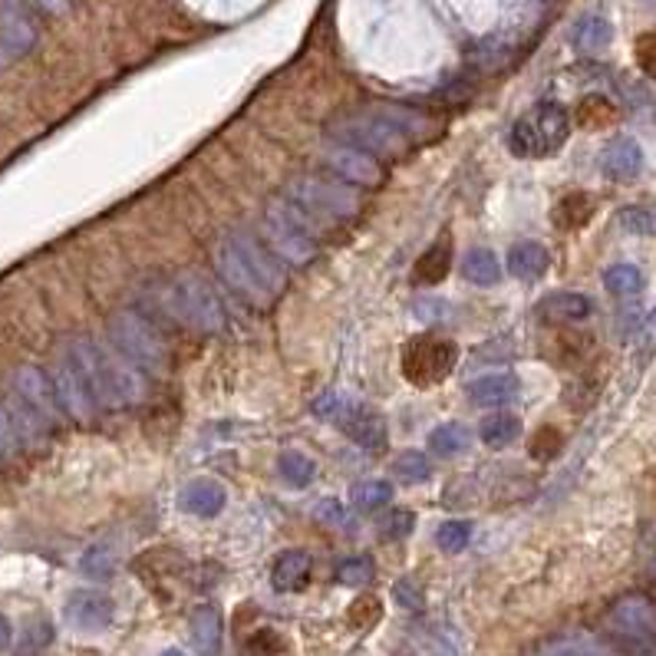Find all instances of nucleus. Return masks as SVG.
I'll list each match as a JSON object with an SVG mask.
<instances>
[{
	"label": "nucleus",
	"mask_w": 656,
	"mask_h": 656,
	"mask_svg": "<svg viewBox=\"0 0 656 656\" xmlns=\"http://www.w3.org/2000/svg\"><path fill=\"white\" fill-rule=\"evenodd\" d=\"M330 139L340 145H353L373 158H406L419 142L413 135H406L380 106H367V109H353V112H340L330 125H327Z\"/></svg>",
	"instance_id": "nucleus-1"
},
{
	"label": "nucleus",
	"mask_w": 656,
	"mask_h": 656,
	"mask_svg": "<svg viewBox=\"0 0 656 656\" xmlns=\"http://www.w3.org/2000/svg\"><path fill=\"white\" fill-rule=\"evenodd\" d=\"M264 228H267V248L294 267H307L320 254V228L317 221L294 205L287 195H274L264 208Z\"/></svg>",
	"instance_id": "nucleus-2"
},
{
	"label": "nucleus",
	"mask_w": 656,
	"mask_h": 656,
	"mask_svg": "<svg viewBox=\"0 0 656 656\" xmlns=\"http://www.w3.org/2000/svg\"><path fill=\"white\" fill-rule=\"evenodd\" d=\"M571 135V116L561 102H538L509 129V152L518 158L555 155Z\"/></svg>",
	"instance_id": "nucleus-3"
},
{
	"label": "nucleus",
	"mask_w": 656,
	"mask_h": 656,
	"mask_svg": "<svg viewBox=\"0 0 656 656\" xmlns=\"http://www.w3.org/2000/svg\"><path fill=\"white\" fill-rule=\"evenodd\" d=\"M294 205H300L317 225L320 218L334 221V218H357L367 201L360 195V188L347 185L343 178H327V175H294L287 182L284 192Z\"/></svg>",
	"instance_id": "nucleus-4"
},
{
	"label": "nucleus",
	"mask_w": 656,
	"mask_h": 656,
	"mask_svg": "<svg viewBox=\"0 0 656 656\" xmlns=\"http://www.w3.org/2000/svg\"><path fill=\"white\" fill-rule=\"evenodd\" d=\"M604 634L624 656H656V604L647 594H624L604 614Z\"/></svg>",
	"instance_id": "nucleus-5"
},
{
	"label": "nucleus",
	"mask_w": 656,
	"mask_h": 656,
	"mask_svg": "<svg viewBox=\"0 0 656 656\" xmlns=\"http://www.w3.org/2000/svg\"><path fill=\"white\" fill-rule=\"evenodd\" d=\"M109 347L119 350L129 363H135L142 373H165L168 367V347L158 337V330L135 310H116L109 317Z\"/></svg>",
	"instance_id": "nucleus-6"
},
{
	"label": "nucleus",
	"mask_w": 656,
	"mask_h": 656,
	"mask_svg": "<svg viewBox=\"0 0 656 656\" xmlns=\"http://www.w3.org/2000/svg\"><path fill=\"white\" fill-rule=\"evenodd\" d=\"M314 413L324 416V419H334L360 449H367L373 456L383 452L386 442H390L386 419L376 409H370V406H363V403H357V400H350L343 393H334V390L320 393L314 400Z\"/></svg>",
	"instance_id": "nucleus-7"
},
{
	"label": "nucleus",
	"mask_w": 656,
	"mask_h": 656,
	"mask_svg": "<svg viewBox=\"0 0 656 656\" xmlns=\"http://www.w3.org/2000/svg\"><path fill=\"white\" fill-rule=\"evenodd\" d=\"M175 291H178V304H182V324L195 327L201 334H221L228 327V314L221 297L211 291V284L195 274V271H182L172 277Z\"/></svg>",
	"instance_id": "nucleus-8"
},
{
	"label": "nucleus",
	"mask_w": 656,
	"mask_h": 656,
	"mask_svg": "<svg viewBox=\"0 0 656 656\" xmlns=\"http://www.w3.org/2000/svg\"><path fill=\"white\" fill-rule=\"evenodd\" d=\"M456 360H459V350H456L452 340L423 334V337H416V340L406 343V350H403V373L416 386H436V383H442L452 373Z\"/></svg>",
	"instance_id": "nucleus-9"
},
{
	"label": "nucleus",
	"mask_w": 656,
	"mask_h": 656,
	"mask_svg": "<svg viewBox=\"0 0 656 656\" xmlns=\"http://www.w3.org/2000/svg\"><path fill=\"white\" fill-rule=\"evenodd\" d=\"M99 373H102V390H106V406H122V403H142L145 396V376L135 363H129L119 350L99 347Z\"/></svg>",
	"instance_id": "nucleus-10"
},
{
	"label": "nucleus",
	"mask_w": 656,
	"mask_h": 656,
	"mask_svg": "<svg viewBox=\"0 0 656 656\" xmlns=\"http://www.w3.org/2000/svg\"><path fill=\"white\" fill-rule=\"evenodd\" d=\"M324 165L337 178H343L347 185H353V188H380V185H386V165L380 158L353 149V145H340V142L327 145Z\"/></svg>",
	"instance_id": "nucleus-11"
},
{
	"label": "nucleus",
	"mask_w": 656,
	"mask_h": 656,
	"mask_svg": "<svg viewBox=\"0 0 656 656\" xmlns=\"http://www.w3.org/2000/svg\"><path fill=\"white\" fill-rule=\"evenodd\" d=\"M215 271H218V277L248 304V307H254V310H267L271 307V294H267V287L251 274V267L241 261V254L234 251V244L225 238L218 248H215Z\"/></svg>",
	"instance_id": "nucleus-12"
},
{
	"label": "nucleus",
	"mask_w": 656,
	"mask_h": 656,
	"mask_svg": "<svg viewBox=\"0 0 656 656\" xmlns=\"http://www.w3.org/2000/svg\"><path fill=\"white\" fill-rule=\"evenodd\" d=\"M50 380H53V393H56V403H59V413L63 416H69L73 423H89L99 413L92 393L86 390L83 376L76 373V367H73V360L66 353L56 360Z\"/></svg>",
	"instance_id": "nucleus-13"
},
{
	"label": "nucleus",
	"mask_w": 656,
	"mask_h": 656,
	"mask_svg": "<svg viewBox=\"0 0 656 656\" xmlns=\"http://www.w3.org/2000/svg\"><path fill=\"white\" fill-rule=\"evenodd\" d=\"M228 241L234 244V251L241 254V261L251 267V274L267 287L271 297H277V294L287 291V267H284V261H281L267 244H261V241H258L254 234H248V231L228 234Z\"/></svg>",
	"instance_id": "nucleus-14"
},
{
	"label": "nucleus",
	"mask_w": 656,
	"mask_h": 656,
	"mask_svg": "<svg viewBox=\"0 0 656 656\" xmlns=\"http://www.w3.org/2000/svg\"><path fill=\"white\" fill-rule=\"evenodd\" d=\"M13 390H17V400L23 406H30L46 426H53L63 413H59V403H56V393H53V380L46 370L26 363V367H17L13 370Z\"/></svg>",
	"instance_id": "nucleus-15"
},
{
	"label": "nucleus",
	"mask_w": 656,
	"mask_h": 656,
	"mask_svg": "<svg viewBox=\"0 0 656 656\" xmlns=\"http://www.w3.org/2000/svg\"><path fill=\"white\" fill-rule=\"evenodd\" d=\"M112 614H116V604L102 591H73L66 598V608H63L66 624L76 627V631H83V634L106 631L112 624Z\"/></svg>",
	"instance_id": "nucleus-16"
},
{
	"label": "nucleus",
	"mask_w": 656,
	"mask_h": 656,
	"mask_svg": "<svg viewBox=\"0 0 656 656\" xmlns=\"http://www.w3.org/2000/svg\"><path fill=\"white\" fill-rule=\"evenodd\" d=\"M601 172L614 182H631L644 172V149L634 135H617L601 149Z\"/></svg>",
	"instance_id": "nucleus-17"
},
{
	"label": "nucleus",
	"mask_w": 656,
	"mask_h": 656,
	"mask_svg": "<svg viewBox=\"0 0 656 656\" xmlns=\"http://www.w3.org/2000/svg\"><path fill=\"white\" fill-rule=\"evenodd\" d=\"M36 23L17 10V7H0V46L13 56H26L36 46Z\"/></svg>",
	"instance_id": "nucleus-18"
},
{
	"label": "nucleus",
	"mask_w": 656,
	"mask_h": 656,
	"mask_svg": "<svg viewBox=\"0 0 656 656\" xmlns=\"http://www.w3.org/2000/svg\"><path fill=\"white\" fill-rule=\"evenodd\" d=\"M591 314H594L591 297L578 291H558L538 304V317L548 324H578V320H588Z\"/></svg>",
	"instance_id": "nucleus-19"
},
{
	"label": "nucleus",
	"mask_w": 656,
	"mask_h": 656,
	"mask_svg": "<svg viewBox=\"0 0 656 656\" xmlns=\"http://www.w3.org/2000/svg\"><path fill=\"white\" fill-rule=\"evenodd\" d=\"M310 555L300 551V548H291V551H281L274 568H271V584L277 594H297L307 581H310Z\"/></svg>",
	"instance_id": "nucleus-20"
},
{
	"label": "nucleus",
	"mask_w": 656,
	"mask_h": 656,
	"mask_svg": "<svg viewBox=\"0 0 656 656\" xmlns=\"http://www.w3.org/2000/svg\"><path fill=\"white\" fill-rule=\"evenodd\" d=\"M518 393H522V383H518V376H512V373L482 376V380L469 383V390H466V396H469L475 406H509V403L518 400Z\"/></svg>",
	"instance_id": "nucleus-21"
},
{
	"label": "nucleus",
	"mask_w": 656,
	"mask_h": 656,
	"mask_svg": "<svg viewBox=\"0 0 656 656\" xmlns=\"http://www.w3.org/2000/svg\"><path fill=\"white\" fill-rule=\"evenodd\" d=\"M225 489L211 479H195L182 489V509L195 518H215L225 509Z\"/></svg>",
	"instance_id": "nucleus-22"
},
{
	"label": "nucleus",
	"mask_w": 656,
	"mask_h": 656,
	"mask_svg": "<svg viewBox=\"0 0 656 656\" xmlns=\"http://www.w3.org/2000/svg\"><path fill=\"white\" fill-rule=\"evenodd\" d=\"M188 627H192V641H195L198 654L218 656V650H221V637H225V624H221L218 608H211V604L195 608Z\"/></svg>",
	"instance_id": "nucleus-23"
},
{
	"label": "nucleus",
	"mask_w": 656,
	"mask_h": 656,
	"mask_svg": "<svg viewBox=\"0 0 656 656\" xmlns=\"http://www.w3.org/2000/svg\"><path fill=\"white\" fill-rule=\"evenodd\" d=\"M548 264H551V254L538 241H522V244H515L509 251V271L518 281H538V277H545Z\"/></svg>",
	"instance_id": "nucleus-24"
},
{
	"label": "nucleus",
	"mask_w": 656,
	"mask_h": 656,
	"mask_svg": "<svg viewBox=\"0 0 656 656\" xmlns=\"http://www.w3.org/2000/svg\"><path fill=\"white\" fill-rule=\"evenodd\" d=\"M449 264H452V241L442 234L436 244H429V251L416 261L413 267V281L416 284H439L446 274H449Z\"/></svg>",
	"instance_id": "nucleus-25"
},
{
	"label": "nucleus",
	"mask_w": 656,
	"mask_h": 656,
	"mask_svg": "<svg viewBox=\"0 0 656 656\" xmlns=\"http://www.w3.org/2000/svg\"><path fill=\"white\" fill-rule=\"evenodd\" d=\"M611 36H614V26H611L601 13L581 17V20L575 23V30H571V43H575V50H581V53H598V50H604V46L611 43Z\"/></svg>",
	"instance_id": "nucleus-26"
},
{
	"label": "nucleus",
	"mask_w": 656,
	"mask_h": 656,
	"mask_svg": "<svg viewBox=\"0 0 656 656\" xmlns=\"http://www.w3.org/2000/svg\"><path fill=\"white\" fill-rule=\"evenodd\" d=\"M462 274H466V281H472L479 287H492L502 281V264L489 248H472L462 261Z\"/></svg>",
	"instance_id": "nucleus-27"
},
{
	"label": "nucleus",
	"mask_w": 656,
	"mask_h": 656,
	"mask_svg": "<svg viewBox=\"0 0 656 656\" xmlns=\"http://www.w3.org/2000/svg\"><path fill=\"white\" fill-rule=\"evenodd\" d=\"M277 469H281V479L287 485H294V489H307L314 482V475H317V462L310 456H304V452H294V449L281 452Z\"/></svg>",
	"instance_id": "nucleus-28"
},
{
	"label": "nucleus",
	"mask_w": 656,
	"mask_h": 656,
	"mask_svg": "<svg viewBox=\"0 0 656 656\" xmlns=\"http://www.w3.org/2000/svg\"><path fill=\"white\" fill-rule=\"evenodd\" d=\"M469 442H472V433H469L466 426H459V423H446V426H439V429L429 436V449L439 452V456H446V459L466 452Z\"/></svg>",
	"instance_id": "nucleus-29"
},
{
	"label": "nucleus",
	"mask_w": 656,
	"mask_h": 656,
	"mask_svg": "<svg viewBox=\"0 0 656 656\" xmlns=\"http://www.w3.org/2000/svg\"><path fill=\"white\" fill-rule=\"evenodd\" d=\"M604 287L617 297H634L644 287V274L637 264H614L604 271Z\"/></svg>",
	"instance_id": "nucleus-30"
},
{
	"label": "nucleus",
	"mask_w": 656,
	"mask_h": 656,
	"mask_svg": "<svg viewBox=\"0 0 656 656\" xmlns=\"http://www.w3.org/2000/svg\"><path fill=\"white\" fill-rule=\"evenodd\" d=\"M518 429H522V423H518L515 416H509V413H492V416L482 423L479 436H482L485 446L502 449V446H509V442L518 436Z\"/></svg>",
	"instance_id": "nucleus-31"
},
{
	"label": "nucleus",
	"mask_w": 656,
	"mask_h": 656,
	"mask_svg": "<svg viewBox=\"0 0 656 656\" xmlns=\"http://www.w3.org/2000/svg\"><path fill=\"white\" fill-rule=\"evenodd\" d=\"M535 656H604L601 644L584 637V634H571V637H558L551 644H545Z\"/></svg>",
	"instance_id": "nucleus-32"
},
{
	"label": "nucleus",
	"mask_w": 656,
	"mask_h": 656,
	"mask_svg": "<svg viewBox=\"0 0 656 656\" xmlns=\"http://www.w3.org/2000/svg\"><path fill=\"white\" fill-rule=\"evenodd\" d=\"M621 228L631 234L656 238V201L650 205H627L621 208Z\"/></svg>",
	"instance_id": "nucleus-33"
},
{
	"label": "nucleus",
	"mask_w": 656,
	"mask_h": 656,
	"mask_svg": "<svg viewBox=\"0 0 656 656\" xmlns=\"http://www.w3.org/2000/svg\"><path fill=\"white\" fill-rule=\"evenodd\" d=\"M390 499H393V485H390V482H360V485H353V492H350V502H353V509H360V512L383 509Z\"/></svg>",
	"instance_id": "nucleus-34"
},
{
	"label": "nucleus",
	"mask_w": 656,
	"mask_h": 656,
	"mask_svg": "<svg viewBox=\"0 0 656 656\" xmlns=\"http://www.w3.org/2000/svg\"><path fill=\"white\" fill-rule=\"evenodd\" d=\"M393 475H396L400 482L413 485V482H426V479L433 475V466H429L426 452H403V456L393 462Z\"/></svg>",
	"instance_id": "nucleus-35"
},
{
	"label": "nucleus",
	"mask_w": 656,
	"mask_h": 656,
	"mask_svg": "<svg viewBox=\"0 0 656 656\" xmlns=\"http://www.w3.org/2000/svg\"><path fill=\"white\" fill-rule=\"evenodd\" d=\"M373 575H376V568L367 555H353L337 568V581L347 584V588H367L373 581Z\"/></svg>",
	"instance_id": "nucleus-36"
},
{
	"label": "nucleus",
	"mask_w": 656,
	"mask_h": 656,
	"mask_svg": "<svg viewBox=\"0 0 656 656\" xmlns=\"http://www.w3.org/2000/svg\"><path fill=\"white\" fill-rule=\"evenodd\" d=\"M469 542H472V525H469V522H459V518L439 525V532H436V545H439L442 551H449V555L466 551Z\"/></svg>",
	"instance_id": "nucleus-37"
},
{
	"label": "nucleus",
	"mask_w": 656,
	"mask_h": 656,
	"mask_svg": "<svg viewBox=\"0 0 656 656\" xmlns=\"http://www.w3.org/2000/svg\"><path fill=\"white\" fill-rule=\"evenodd\" d=\"M578 119H581V125H608L617 119V109L604 96H588L578 109Z\"/></svg>",
	"instance_id": "nucleus-38"
},
{
	"label": "nucleus",
	"mask_w": 656,
	"mask_h": 656,
	"mask_svg": "<svg viewBox=\"0 0 656 656\" xmlns=\"http://www.w3.org/2000/svg\"><path fill=\"white\" fill-rule=\"evenodd\" d=\"M83 575L86 578H109L112 575V568H116V558H112V548L109 545H96V548H89L86 555H83Z\"/></svg>",
	"instance_id": "nucleus-39"
},
{
	"label": "nucleus",
	"mask_w": 656,
	"mask_h": 656,
	"mask_svg": "<svg viewBox=\"0 0 656 656\" xmlns=\"http://www.w3.org/2000/svg\"><path fill=\"white\" fill-rule=\"evenodd\" d=\"M50 641H53V627H50V621L36 617V621H33V624H26V631H23V641H20V656L40 654L43 647H50Z\"/></svg>",
	"instance_id": "nucleus-40"
},
{
	"label": "nucleus",
	"mask_w": 656,
	"mask_h": 656,
	"mask_svg": "<svg viewBox=\"0 0 656 656\" xmlns=\"http://www.w3.org/2000/svg\"><path fill=\"white\" fill-rule=\"evenodd\" d=\"M17 449H20V436L13 429V419H10L7 406H0V466L13 462L17 459Z\"/></svg>",
	"instance_id": "nucleus-41"
},
{
	"label": "nucleus",
	"mask_w": 656,
	"mask_h": 656,
	"mask_svg": "<svg viewBox=\"0 0 656 656\" xmlns=\"http://www.w3.org/2000/svg\"><path fill=\"white\" fill-rule=\"evenodd\" d=\"M413 525H416V515H413V512H393V515L383 522V538L400 542V538H406V535L413 532Z\"/></svg>",
	"instance_id": "nucleus-42"
},
{
	"label": "nucleus",
	"mask_w": 656,
	"mask_h": 656,
	"mask_svg": "<svg viewBox=\"0 0 656 656\" xmlns=\"http://www.w3.org/2000/svg\"><path fill=\"white\" fill-rule=\"evenodd\" d=\"M393 598H396V604L406 608V611H423V604H426V598H423V591H419L416 581H400V584L393 588Z\"/></svg>",
	"instance_id": "nucleus-43"
},
{
	"label": "nucleus",
	"mask_w": 656,
	"mask_h": 656,
	"mask_svg": "<svg viewBox=\"0 0 656 656\" xmlns=\"http://www.w3.org/2000/svg\"><path fill=\"white\" fill-rule=\"evenodd\" d=\"M637 63H641V69L656 79V30L650 33H644L641 40H637Z\"/></svg>",
	"instance_id": "nucleus-44"
},
{
	"label": "nucleus",
	"mask_w": 656,
	"mask_h": 656,
	"mask_svg": "<svg viewBox=\"0 0 656 656\" xmlns=\"http://www.w3.org/2000/svg\"><path fill=\"white\" fill-rule=\"evenodd\" d=\"M317 518L327 522V525H347V512H343V505L334 502V499H324V502L317 505Z\"/></svg>",
	"instance_id": "nucleus-45"
},
{
	"label": "nucleus",
	"mask_w": 656,
	"mask_h": 656,
	"mask_svg": "<svg viewBox=\"0 0 656 656\" xmlns=\"http://www.w3.org/2000/svg\"><path fill=\"white\" fill-rule=\"evenodd\" d=\"M644 343H647V347H654L656 343V310L647 317V324H644Z\"/></svg>",
	"instance_id": "nucleus-46"
},
{
	"label": "nucleus",
	"mask_w": 656,
	"mask_h": 656,
	"mask_svg": "<svg viewBox=\"0 0 656 656\" xmlns=\"http://www.w3.org/2000/svg\"><path fill=\"white\" fill-rule=\"evenodd\" d=\"M10 637H13V631H10V621L0 614V650H7V647H10Z\"/></svg>",
	"instance_id": "nucleus-47"
},
{
	"label": "nucleus",
	"mask_w": 656,
	"mask_h": 656,
	"mask_svg": "<svg viewBox=\"0 0 656 656\" xmlns=\"http://www.w3.org/2000/svg\"><path fill=\"white\" fill-rule=\"evenodd\" d=\"M43 10H50V13H63L66 7H69V0H36Z\"/></svg>",
	"instance_id": "nucleus-48"
},
{
	"label": "nucleus",
	"mask_w": 656,
	"mask_h": 656,
	"mask_svg": "<svg viewBox=\"0 0 656 656\" xmlns=\"http://www.w3.org/2000/svg\"><path fill=\"white\" fill-rule=\"evenodd\" d=\"M7 63H10V53H7V50H3V46H0V69H3V66H7Z\"/></svg>",
	"instance_id": "nucleus-49"
},
{
	"label": "nucleus",
	"mask_w": 656,
	"mask_h": 656,
	"mask_svg": "<svg viewBox=\"0 0 656 656\" xmlns=\"http://www.w3.org/2000/svg\"><path fill=\"white\" fill-rule=\"evenodd\" d=\"M158 656H188L185 650H165V654H158Z\"/></svg>",
	"instance_id": "nucleus-50"
}]
</instances>
